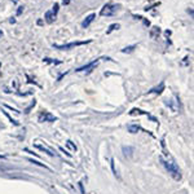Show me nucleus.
<instances>
[{
  "label": "nucleus",
  "mask_w": 194,
  "mask_h": 194,
  "mask_svg": "<svg viewBox=\"0 0 194 194\" xmlns=\"http://www.w3.org/2000/svg\"><path fill=\"white\" fill-rule=\"evenodd\" d=\"M99 61H100V58L93 60V61H92V62H89V64L84 65V66H82V68H78L75 71H76V73H80V71H91L93 68H95V66H97Z\"/></svg>",
  "instance_id": "4"
},
{
  "label": "nucleus",
  "mask_w": 194,
  "mask_h": 194,
  "mask_svg": "<svg viewBox=\"0 0 194 194\" xmlns=\"http://www.w3.org/2000/svg\"><path fill=\"white\" fill-rule=\"evenodd\" d=\"M138 129H140V127H138V126H131V127H129V132L136 133V131H138Z\"/></svg>",
  "instance_id": "15"
},
{
  "label": "nucleus",
  "mask_w": 194,
  "mask_h": 194,
  "mask_svg": "<svg viewBox=\"0 0 194 194\" xmlns=\"http://www.w3.org/2000/svg\"><path fill=\"white\" fill-rule=\"evenodd\" d=\"M91 42H92V40L88 39V40H84V42H71V43H68V44H53V47L56 48V49H60V51H68V49L79 47V45L89 44Z\"/></svg>",
  "instance_id": "2"
},
{
  "label": "nucleus",
  "mask_w": 194,
  "mask_h": 194,
  "mask_svg": "<svg viewBox=\"0 0 194 194\" xmlns=\"http://www.w3.org/2000/svg\"><path fill=\"white\" fill-rule=\"evenodd\" d=\"M56 117H53L52 114H49L48 111H44L42 113L39 115V122H54L56 121Z\"/></svg>",
  "instance_id": "5"
},
{
  "label": "nucleus",
  "mask_w": 194,
  "mask_h": 194,
  "mask_svg": "<svg viewBox=\"0 0 194 194\" xmlns=\"http://www.w3.org/2000/svg\"><path fill=\"white\" fill-rule=\"evenodd\" d=\"M23 12V7H18V11H17V16H21Z\"/></svg>",
  "instance_id": "18"
},
{
  "label": "nucleus",
  "mask_w": 194,
  "mask_h": 194,
  "mask_svg": "<svg viewBox=\"0 0 194 194\" xmlns=\"http://www.w3.org/2000/svg\"><path fill=\"white\" fill-rule=\"evenodd\" d=\"M159 32H160V28L155 26V27H153L152 31H150V36H152V38H155L157 35H159Z\"/></svg>",
  "instance_id": "11"
},
{
  "label": "nucleus",
  "mask_w": 194,
  "mask_h": 194,
  "mask_svg": "<svg viewBox=\"0 0 194 194\" xmlns=\"http://www.w3.org/2000/svg\"><path fill=\"white\" fill-rule=\"evenodd\" d=\"M123 153L126 157H132V153H133V148L131 146H123Z\"/></svg>",
  "instance_id": "8"
},
{
  "label": "nucleus",
  "mask_w": 194,
  "mask_h": 194,
  "mask_svg": "<svg viewBox=\"0 0 194 194\" xmlns=\"http://www.w3.org/2000/svg\"><path fill=\"white\" fill-rule=\"evenodd\" d=\"M162 89H164V83H160V84H159V87H157V88H154V89H152V91H150V92L160 93V92H162Z\"/></svg>",
  "instance_id": "13"
},
{
  "label": "nucleus",
  "mask_w": 194,
  "mask_h": 194,
  "mask_svg": "<svg viewBox=\"0 0 194 194\" xmlns=\"http://www.w3.org/2000/svg\"><path fill=\"white\" fill-rule=\"evenodd\" d=\"M135 48H137V44H133V45H129V47H126L122 49V52L123 53H129V52H132Z\"/></svg>",
  "instance_id": "12"
},
{
  "label": "nucleus",
  "mask_w": 194,
  "mask_h": 194,
  "mask_svg": "<svg viewBox=\"0 0 194 194\" xmlns=\"http://www.w3.org/2000/svg\"><path fill=\"white\" fill-rule=\"evenodd\" d=\"M31 162V163H34V164H36V166H42V167H44V168H47V167L44 166L43 163H40V162H36V160H34V159H28Z\"/></svg>",
  "instance_id": "17"
},
{
  "label": "nucleus",
  "mask_w": 194,
  "mask_h": 194,
  "mask_svg": "<svg viewBox=\"0 0 194 194\" xmlns=\"http://www.w3.org/2000/svg\"><path fill=\"white\" fill-rule=\"evenodd\" d=\"M95 18H96V13H91L89 16H87V17H85V20L82 22V27L87 28L88 26H89L91 23H92L93 21H95Z\"/></svg>",
  "instance_id": "6"
},
{
  "label": "nucleus",
  "mask_w": 194,
  "mask_h": 194,
  "mask_svg": "<svg viewBox=\"0 0 194 194\" xmlns=\"http://www.w3.org/2000/svg\"><path fill=\"white\" fill-rule=\"evenodd\" d=\"M70 1H73V0H62V4H64V5H68V4H70Z\"/></svg>",
  "instance_id": "19"
},
{
  "label": "nucleus",
  "mask_w": 194,
  "mask_h": 194,
  "mask_svg": "<svg viewBox=\"0 0 194 194\" xmlns=\"http://www.w3.org/2000/svg\"><path fill=\"white\" fill-rule=\"evenodd\" d=\"M1 36H3V31L0 30V38H1Z\"/></svg>",
  "instance_id": "20"
},
{
  "label": "nucleus",
  "mask_w": 194,
  "mask_h": 194,
  "mask_svg": "<svg viewBox=\"0 0 194 194\" xmlns=\"http://www.w3.org/2000/svg\"><path fill=\"white\" fill-rule=\"evenodd\" d=\"M162 163H163L164 168L167 170V172H168V173H171V176L173 177L175 180H180V179H181V173H180L179 167L176 166V163H173V162H171V160H164V159H162Z\"/></svg>",
  "instance_id": "1"
},
{
  "label": "nucleus",
  "mask_w": 194,
  "mask_h": 194,
  "mask_svg": "<svg viewBox=\"0 0 194 194\" xmlns=\"http://www.w3.org/2000/svg\"><path fill=\"white\" fill-rule=\"evenodd\" d=\"M121 27V25H119V23H111V25L109 26V28H107V31H106V34L109 35L110 32H113V31L114 30H118V28Z\"/></svg>",
  "instance_id": "9"
},
{
  "label": "nucleus",
  "mask_w": 194,
  "mask_h": 194,
  "mask_svg": "<svg viewBox=\"0 0 194 194\" xmlns=\"http://www.w3.org/2000/svg\"><path fill=\"white\" fill-rule=\"evenodd\" d=\"M56 16H57V14H54L52 11L45 12V14H44L45 22H47V23H53V22H54V20H56Z\"/></svg>",
  "instance_id": "7"
},
{
  "label": "nucleus",
  "mask_w": 194,
  "mask_h": 194,
  "mask_svg": "<svg viewBox=\"0 0 194 194\" xmlns=\"http://www.w3.org/2000/svg\"><path fill=\"white\" fill-rule=\"evenodd\" d=\"M44 62H49V64H56V65H58V64H61V61H56V60H52V58H44L43 60Z\"/></svg>",
  "instance_id": "14"
},
{
  "label": "nucleus",
  "mask_w": 194,
  "mask_h": 194,
  "mask_svg": "<svg viewBox=\"0 0 194 194\" xmlns=\"http://www.w3.org/2000/svg\"><path fill=\"white\" fill-rule=\"evenodd\" d=\"M35 146H36L38 149H40V150H43V152H45L48 155H51V157H53V155H54V153H52L51 150H49V149H47V148H44V146H43V145H38V144H36Z\"/></svg>",
  "instance_id": "10"
},
{
  "label": "nucleus",
  "mask_w": 194,
  "mask_h": 194,
  "mask_svg": "<svg viewBox=\"0 0 194 194\" xmlns=\"http://www.w3.org/2000/svg\"><path fill=\"white\" fill-rule=\"evenodd\" d=\"M117 8H118V5H113V4L110 3H106L104 7L101 8V12H100V14L101 16H106V17H109V16H113V14L115 13Z\"/></svg>",
  "instance_id": "3"
},
{
  "label": "nucleus",
  "mask_w": 194,
  "mask_h": 194,
  "mask_svg": "<svg viewBox=\"0 0 194 194\" xmlns=\"http://www.w3.org/2000/svg\"><path fill=\"white\" fill-rule=\"evenodd\" d=\"M58 8H60V4H58V3H54L53 9H52V12H53L54 14H57V12H58Z\"/></svg>",
  "instance_id": "16"
}]
</instances>
